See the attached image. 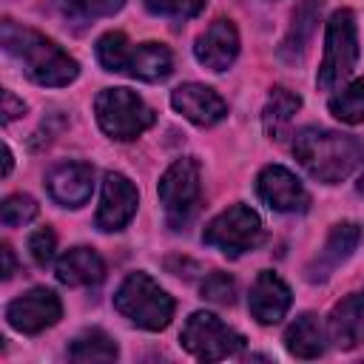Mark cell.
<instances>
[{
    "label": "cell",
    "mask_w": 364,
    "mask_h": 364,
    "mask_svg": "<svg viewBox=\"0 0 364 364\" xmlns=\"http://www.w3.org/2000/svg\"><path fill=\"white\" fill-rule=\"evenodd\" d=\"M330 114L347 125H358L364 122V77L353 80L350 85H344L341 91H336L327 102Z\"/></svg>",
    "instance_id": "obj_24"
},
{
    "label": "cell",
    "mask_w": 364,
    "mask_h": 364,
    "mask_svg": "<svg viewBox=\"0 0 364 364\" xmlns=\"http://www.w3.org/2000/svg\"><path fill=\"white\" fill-rule=\"evenodd\" d=\"M293 156L313 179L336 185L364 162V142L353 134L307 125L293 134Z\"/></svg>",
    "instance_id": "obj_2"
},
{
    "label": "cell",
    "mask_w": 364,
    "mask_h": 364,
    "mask_svg": "<svg viewBox=\"0 0 364 364\" xmlns=\"http://www.w3.org/2000/svg\"><path fill=\"white\" fill-rule=\"evenodd\" d=\"M179 341L199 361H222V358H233L245 350V336L236 333L233 327H228L219 316H213L208 310L191 313V318L185 321V327L179 333Z\"/></svg>",
    "instance_id": "obj_6"
},
{
    "label": "cell",
    "mask_w": 364,
    "mask_h": 364,
    "mask_svg": "<svg viewBox=\"0 0 364 364\" xmlns=\"http://www.w3.org/2000/svg\"><path fill=\"white\" fill-rule=\"evenodd\" d=\"M54 3L60 14L74 23H91L97 17H111L125 6V0H54Z\"/></svg>",
    "instance_id": "obj_25"
},
{
    "label": "cell",
    "mask_w": 364,
    "mask_h": 364,
    "mask_svg": "<svg viewBox=\"0 0 364 364\" xmlns=\"http://www.w3.org/2000/svg\"><path fill=\"white\" fill-rule=\"evenodd\" d=\"M11 165H14L11 148H9V145H3V176H9V173H11Z\"/></svg>",
    "instance_id": "obj_34"
},
{
    "label": "cell",
    "mask_w": 364,
    "mask_h": 364,
    "mask_svg": "<svg viewBox=\"0 0 364 364\" xmlns=\"http://www.w3.org/2000/svg\"><path fill=\"white\" fill-rule=\"evenodd\" d=\"M37 210L40 208L28 193H11L0 205V222L6 228H20V225H28L37 216Z\"/></svg>",
    "instance_id": "obj_27"
},
{
    "label": "cell",
    "mask_w": 364,
    "mask_h": 364,
    "mask_svg": "<svg viewBox=\"0 0 364 364\" xmlns=\"http://www.w3.org/2000/svg\"><path fill=\"white\" fill-rule=\"evenodd\" d=\"M54 250H57V236L54 230L46 225V228H37L31 236H28V253L34 259V264L46 267L51 259H54Z\"/></svg>",
    "instance_id": "obj_29"
},
{
    "label": "cell",
    "mask_w": 364,
    "mask_h": 364,
    "mask_svg": "<svg viewBox=\"0 0 364 364\" xmlns=\"http://www.w3.org/2000/svg\"><path fill=\"white\" fill-rule=\"evenodd\" d=\"M131 43L122 31H105L97 40V60L105 71H125L128 57H131Z\"/></svg>",
    "instance_id": "obj_26"
},
{
    "label": "cell",
    "mask_w": 364,
    "mask_h": 364,
    "mask_svg": "<svg viewBox=\"0 0 364 364\" xmlns=\"http://www.w3.org/2000/svg\"><path fill=\"white\" fill-rule=\"evenodd\" d=\"M23 111H26V102H23V100H17V97H14V91H9V88H6V91H3V122L9 125V122H11V119H17Z\"/></svg>",
    "instance_id": "obj_30"
},
{
    "label": "cell",
    "mask_w": 364,
    "mask_h": 364,
    "mask_svg": "<svg viewBox=\"0 0 364 364\" xmlns=\"http://www.w3.org/2000/svg\"><path fill=\"white\" fill-rule=\"evenodd\" d=\"M202 242L222 250L225 256H242L262 242V219L253 208L236 202L205 225Z\"/></svg>",
    "instance_id": "obj_8"
},
{
    "label": "cell",
    "mask_w": 364,
    "mask_h": 364,
    "mask_svg": "<svg viewBox=\"0 0 364 364\" xmlns=\"http://www.w3.org/2000/svg\"><path fill=\"white\" fill-rule=\"evenodd\" d=\"M0 40H3L6 54L14 57L23 65L26 77L37 85L63 88V85L74 82L80 74V63L68 51H63L46 34H40L28 26H20L9 17L0 26Z\"/></svg>",
    "instance_id": "obj_1"
},
{
    "label": "cell",
    "mask_w": 364,
    "mask_h": 364,
    "mask_svg": "<svg viewBox=\"0 0 364 364\" xmlns=\"http://www.w3.org/2000/svg\"><path fill=\"white\" fill-rule=\"evenodd\" d=\"M171 105L176 114H182L188 122L199 128H210L228 117V102L202 82H182L171 91Z\"/></svg>",
    "instance_id": "obj_12"
},
{
    "label": "cell",
    "mask_w": 364,
    "mask_h": 364,
    "mask_svg": "<svg viewBox=\"0 0 364 364\" xmlns=\"http://www.w3.org/2000/svg\"><path fill=\"white\" fill-rule=\"evenodd\" d=\"M301 108V97L293 94L290 88L284 85H273L270 94H267V102H264V111H262V125H264V134L276 142H282L287 134H290V122L296 117V111Z\"/></svg>",
    "instance_id": "obj_22"
},
{
    "label": "cell",
    "mask_w": 364,
    "mask_h": 364,
    "mask_svg": "<svg viewBox=\"0 0 364 364\" xmlns=\"http://www.w3.org/2000/svg\"><path fill=\"white\" fill-rule=\"evenodd\" d=\"M173 71V54L168 46L162 43H139L131 48L125 74H131L134 80H145V82H159L168 80Z\"/></svg>",
    "instance_id": "obj_19"
},
{
    "label": "cell",
    "mask_w": 364,
    "mask_h": 364,
    "mask_svg": "<svg viewBox=\"0 0 364 364\" xmlns=\"http://www.w3.org/2000/svg\"><path fill=\"white\" fill-rule=\"evenodd\" d=\"M284 347L296 358H318L327 347V333L316 313H301L284 330Z\"/></svg>",
    "instance_id": "obj_21"
},
{
    "label": "cell",
    "mask_w": 364,
    "mask_h": 364,
    "mask_svg": "<svg viewBox=\"0 0 364 364\" xmlns=\"http://www.w3.org/2000/svg\"><path fill=\"white\" fill-rule=\"evenodd\" d=\"M117 355H119L117 341L100 327L82 330L68 344V361H77V364H102V361H114Z\"/></svg>",
    "instance_id": "obj_23"
},
{
    "label": "cell",
    "mask_w": 364,
    "mask_h": 364,
    "mask_svg": "<svg viewBox=\"0 0 364 364\" xmlns=\"http://www.w3.org/2000/svg\"><path fill=\"white\" fill-rule=\"evenodd\" d=\"M159 205L173 230H182L199 208V165L191 156L173 159L159 176Z\"/></svg>",
    "instance_id": "obj_7"
},
{
    "label": "cell",
    "mask_w": 364,
    "mask_h": 364,
    "mask_svg": "<svg viewBox=\"0 0 364 364\" xmlns=\"http://www.w3.org/2000/svg\"><path fill=\"white\" fill-rule=\"evenodd\" d=\"M259 199L276 213H301L310 205V193L284 165H267L256 176Z\"/></svg>",
    "instance_id": "obj_11"
},
{
    "label": "cell",
    "mask_w": 364,
    "mask_h": 364,
    "mask_svg": "<svg viewBox=\"0 0 364 364\" xmlns=\"http://www.w3.org/2000/svg\"><path fill=\"white\" fill-rule=\"evenodd\" d=\"M151 14H176V0H142Z\"/></svg>",
    "instance_id": "obj_32"
},
{
    "label": "cell",
    "mask_w": 364,
    "mask_h": 364,
    "mask_svg": "<svg viewBox=\"0 0 364 364\" xmlns=\"http://www.w3.org/2000/svg\"><path fill=\"white\" fill-rule=\"evenodd\" d=\"M57 279L68 287H91L105 279V262L94 247H71L57 259Z\"/></svg>",
    "instance_id": "obj_18"
},
{
    "label": "cell",
    "mask_w": 364,
    "mask_h": 364,
    "mask_svg": "<svg viewBox=\"0 0 364 364\" xmlns=\"http://www.w3.org/2000/svg\"><path fill=\"white\" fill-rule=\"evenodd\" d=\"M46 188L63 208H82L94 191V168L88 162H60L48 171Z\"/></svg>",
    "instance_id": "obj_15"
},
{
    "label": "cell",
    "mask_w": 364,
    "mask_h": 364,
    "mask_svg": "<svg viewBox=\"0 0 364 364\" xmlns=\"http://www.w3.org/2000/svg\"><path fill=\"white\" fill-rule=\"evenodd\" d=\"M358 63V26L355 14L350 9H338L330 14L327 28H324V60L316 74V85L321 91H336L341 88L353 68Z\"/></svg>",
    "instance_id": "obj_4"
},
{
    "label": "cell",
    "mask_w": 364,
    "mask_h": 364,
    "mask_svg": "<svg viewBox=\"0 0 364 364\" xmlns=\"http://www.w3.org/2000/svg\"><path fill=\"white\" fill-rule=\"evenodd\" d=\"M205 9V0H176V14L173 17H196Z\"/></svg>",
    "instance_id": "obj_31"
},
{
    "label": "cell",
    "mask_w": 364,
    "mask_h": 364,
    "mask_svg": "<svg viewBox=\"0 0 364 364\" xmlns=\"http://www.w3.org/2000/svg\"><path fill=\"white\" fill-rule=\"evenodd\" d=\"M0 256H3V270H0V276H3V279H11V276H14V250H11V245L3 242Z\"/></svg>",
    "instance_id": "obj_33"
},
{
    "label": "cell",
    "mask_w": 364,
    "mask_h": 364,
    "mask_svg": "<svg viewBox=\"0 0 364 364\" xmlns=\"http://www.w3.org/2000/svg\"><path fill=\"white\" fill-rule=\"evenodd\" d=\"M202 299H208V301H213V304H233V299H236V284H233V279L228 276V273H222V270H213L205 282H202Z\"/></svg>",
    "instance_id": "obj_28"
},
{
    "label": "cell",
    "mask_w": 364,
    "mask_h": 364,
    "mask_svg": "<svg viewBox=\"0 0 364 364\" xmlns=\"http://www.w3.org/2000/svg\"><path fill=\"white\" fill-rule=\"evenodd\" d=\"M358 242H361V228L355 222H338V225H333L330 233H327V239H324V245H321V250L304 267L307 282H313V284L327 282L330 273L353 256V250L358 247Z\"/></svg>",
    "instance_id": "obj_13"
},
{
    "label": "cell",
    "mask_w": 364,
    "mask_h": 364,
    "mask_svg": "<svg viewBox=\"0 0 364 364\" xmlns=\"http://www.w3.org/2000/svg\"><path fill=\"white\" fill-rule=\"evenodd\" d=\"M63 316L60 296L48 287H31L6 307V321L26 336H37L48 327H54Z\"/></svg>",
    "instance_id": "obj_9"
},
{
    "label": "cell",
    "mask_w": 364,
    "mask_h": 364,
    "mask_svg": "<svg viewBox=\"0 0 364 364\" xmlns=\"http://www.w3.org/2000/svg\"><path fill=\"white\" fill-rule=\"evenodd\" d=\"M94 114L100 128L119 142L136 139L156 119L151 105L131 88H102L94 100Z\"/></svg>",
    "instance_id": "obj_5"
},
{
    "label": "cell",
    "mask_w": 364,
    "mask_h": 364,
    "mask_svg": "<svg viewBox=\"0 0 364 364\" xmlns=\"http://www.w3.org/2000/svg\"><path fill=\"white\" fill-rule=\"evenodd\" d=\"M364 338V293L341 299L327 318V341L338 350H353Z\"/></svg>",
    "instance_id": "obj_17"
},
{
    "label": "cell",
    "mask_w": 364,
    "mask_h": 364,
    "mask_svg": "<svg viewBox=\"0 0 364 364\" xmlns=\"http://www.w3.org/2000/svg\"><path fill=\"white\" fill-rule=\"evenodd\" d=\"M114 307L136 327L156 333L173 318V299L142 270L128 273L114 293Z\"/></svg>",
    "instance_id": "obj_3"
},
{
    "label": "cell",
    "mask_w": 364,
    "mask_h": 364,
    "mask_svg": "<svg viewBox=\"0 0 364 364\" xmlns=\"http://www.w3.org/2000/svg\"><path fill=\"white\" fill-rule=\"evenodd\" d=\"M290 287L284 284L282 276H276L273 270H262L256 276V282L250 284V296H247V310L259 324H279L287 310H290Z\"/></svg>",
    "instance_id": "obj_16"
},
{
    "label": "cell",
    "mask_w": 364,
    "mask_h": 364,
    "mask_svg": "<svg viewBox=\"0 0 364 364\" xmlns=\"http://www.w3.org/2000/svg\"><path fill=\"white\" fill-rule=\"evenodd\" d=\"M193 57L210 71H228L239 57V31L233 20L216 17L193 43Z\"/></svg>",
    "instance_id": "obj_14"
},
{
    "label": "cell",
    "mask_w": 364,
    "mask_h": 364,
    "mask_svg": "<svg viewBox=\"0 0 364 364\" xmlns=\"http://www.w3.org/2000/svg\"><path fill=\"white\" fill-rule=\"evenodd\" d=\"M136 205H139V193H136L134 182L125 173L108 171L102 176V193H100V208H97V219L94 222L105 233L122 230L134 219Z\"/></svg>",
    "instance_id": "obj_10"
},
{
    "label": "cell",
    "mask_w": 364,
    "mask_h": 364,
    "mask_svg": "<svg viewBox=\"0 0 364 364\" xmlns=\"http://www.w3.org/2000/svg\"><path fill=\"white\" fill-rule=\"evenodd\" d=\"M355 188H358V193H364V173H361V179H358V185H355Z\"/></svg>",
    "instance_id": "obj_35"
},
{
    "label": "cell",
    "mask_w": 364,
    "mask_h": 364,
    "mask_svg": "<svg viewBox=\"0 0 364 364\" xmlns=\"http://www.w3.org/2000/svg\"><path fill=\"white\" fill-rule=\"evenodd\" d=\"M318 14H321V0H299V6L293 9V17H290V28L282 40V48L279 54L287 60V63H296L301 60L313 31H316V23H318Z\"/></svg>",
    "instance_id": "obj_20"
}]
</instances>
